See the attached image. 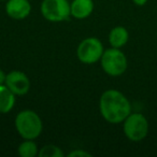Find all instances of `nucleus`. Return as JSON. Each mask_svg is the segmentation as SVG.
<instances>
[{
	"mask_svg": "<svg viewBox=\"0 0 157 157\" xmlns=\"http://www.w3.org/2000/svg\"><path fill=\"white\" fill-rule=\"evenodd\" d=\"M5 85L15 96H24L30 90L29 78L20 70H12L7 74Z\"/></svg>",
	"mask_w": 157,
	"mask_h": 157,
	"instance_id": "0eeeda50",
	"label": "nucleus"
},
{
	"mask_svg": "<svg viewBox=\"0 0 157 157\" xmlns=\"http://www.w3.org/2000/svg\"><path fill=\"white\" fill-rule=\"evenodd\" d=\"M16 96L3 84L0 85V114H7L14 108Z\"/></svg>",
	"mask_w": 157,
	"mask_h": 157,
	"instance_id": "9b49d317",
	"label": "nucleus"
},
{
	"mask_svg": "<svg viewBox=\"0 0 157 157\" xmlns=\"http://www.w3.org/2000/svg\"><path fill=\"white\" fill-rule=\"evenodd\" d=\"M99 112L110 124H121L131 113L130 101L120 90H107L99 99Z\"/></svg>",
	"mask_w": 157,
	"mask_h": 157,
	"instance_id": "f257e3e1",
	"label": "nucleus"
},
{
	"mask_svg": "<svg viewBox=\"0 0 157 157\" xmlns=\"http://www.w3.org/2000/svg\"><path fill=\"white\" fill-rule=\"evenodd\" d=\"M132 2L135 3L136 6H138V7H143V6L146 5L147 0H132Z\"/></svg>",
	"mask_w": 157,
	"mask_h": 157,
	"instance_id": "2eb2a0df",
	"label": "nucleus"
},
{
	"mask_svg": "<svg viewBox=\"0 0 157 157\" xmlns=\"http://www.w3.org/2000/svg\"><path fill=\"white\" fill-rule=\"evenodd\" d=\"M65 153L63 152L59 146L54 145V144H48L44 145L42 148L39 150L38 157H63Z\"/></svg>",
	"mask_w": 157,
	"mask_h": 157,
	"instance_id": "ddd939ff",
	"label": "nucleus"
},
{
	"mask_svg": "<svg viewBox=\"0 0 157 157\" xmlns=\"http://www.w3.org/2000/svg\"><path fill=\"white\" fill-rule=\"evenodd\" d=\"M71 16L76 20H85L94 11L93 0H72L70 2Z\"/></svg>",
	"mask_w": 157,
	"mask_h": 157,
	"instance_id": "1a4fd4ad",
	"label": "nucleus"
},
{
	"mask_svg": "<svg viewBox=\"0 0 157 157\" xmlns=\"http://www.w3.org/2000/svg\"><path fill=\"white\" fill-rule=\"evenodd\" d=\"M105 52L102 42L95 37H88L82 40L76 48V56L82 63L93 65L100 61L101 56Z\"/></svg>",
	"mask_w": 157,
	"mask_h": 157,
	"instance_id": "423d86ee",
	"label": "nucleus"
},
{
	"mask_svg": "<svg viewBox=\"0 0 157 157\" xmlns=\"http://www.w3.org/2000/svg\"><path fill=\"white\" fill-rule=\"evenodd\" d=\"M100 65L105 73L110 76H120L126 72L128 60L121 48H110L105 50L100 59Z\"/></svg>",
	"mask_w": 157,
	"mask_h": 157,
	"instance_id": "7ed1b4c3",
	"label": "nucleus"
},
{
	"mask_svg": "<svg viewBox=\"0 0 157 157\" xmlns=\"http://www.w3.org/2000/svg\"><path fill=\"white\" fill-rule=\"evenodd\" d=\"M0 1H8V0H0Z\"/></svg>",
	"mask_w": 157,
	"mask_h": 157,
	"instance_id": "f3484780",
	"label": "nucleus"
},
{
	"mask_svg": "<svg viewBox=\"0 0 157 157\" xmlns=\"http://www.w3.org/2000/svg\"><path fill=\"white\" fill-rule=\"evenodd\" d=\"M40 10L42 16L51 23L65 22L71 16L68 0H43Z\"/></svg>",
	"mask_w": 157,
	"mask_h": 157,
	"instance_id": "39448f33",
	"label": "nucleus"
},
{
	"mask_svg": "<svg viewBox=\"0 0 157 157\" xmlns=\"http://www.w3.org/2000/svg\"><path fill=\"white\" fill-rule=\"evenodd\" d=\"M69 157H92L93 155L90 152L82 148H78V150H73L68 154Z\"/></svg>",
	"mask_w": 157,
	"mask_h": 157,
	"instance_id": "4468645a",
	"label": "nucleus"
},
{
	"mask_svg": "<svg viewBox=\"0 0 157 157\" xmlns=\"http://www.w3.org/2000/svg\"><path fill=\"white\" fill-rule=\"evenodd\" d=\"M39 150L40 148L33 140H24L18 145L17 153L21 157H36L39 154Z\"/></svg>",
	"mask_w": 157,
	"mask_h": 157,
	"instance_id": "f8f14e48",
	"label": "nucleus"
},
{
	"mask_svg": "<svg viewBox=\"0 0 157 157\" xmlns=\"http://www.w3.org/2000/svg\"><path fill=\"white\" fill-rule=\"evenodd\" d=\"M15 128L24 140H35L42 133L43 123L39 114L33 110H23L15 117Z\"/></svg>",
	"mask_w": 157,
	"mask_h": 157,
	"instance_id": "f03ea898",
	"label": "nucleus"
},
{
	"mask_svg": "<svg viewBox=\"0 0 157 157\" xmlns=\"http://www.w3.org/2000/svg\"><path fill=\"white\" fill-rule=\"evenodd\" d=\"M150 125L143 114L131 112L123 122V131L126 138L131 142H141L148 135Z\"/></svg>",
	"mask_w": 157,
	"mask_h": 157,
	"instance_id": "20e7f679",
	"label": "nucleus"
},
{
	"mask_svg": "<svg viewBox=\"0 0 157 157\" xmlns=\"http://www.w3.org/2000/svg\"><path fill=\"white\" fill-rule=\"evenodd\" d=\"M6 12L13 20H25L31 12V5L28 0H8L6 3Z\"/></svg>",
	"mask_w": 157,
	"mask_h": 157,
	"instance_id": "6e6552de",
	"label": "nucleus"
},
{
	"mask_svg": "<svg viewBox=\"0 0 157 157\" xmlns=\"http://www.w3.org/2000/svg\"><path fill=\"white\" fill-rule=\"evenodd\" d=\"M129 40V33L124 26H115L109 33V43L112 48H122Z\"/></svg>",
	"mask_w": 157,
	"mask_h": 157,
	"instance_id": "9d476101",
	"label": "nucleus"
},
{
	"mask_svg": "<svg viewBox=\"0 0 157 157\" xmlns=\"http://www.w3.org/2000/svg\"><path fill=\"white\" fill-rule=\"evenodd\" d=\"M6 76H7V74L3 72V70L0 69V85H3V84H5Z\"/></svg>",
	"mask_w": 157,
	"mask_h": 157,
	"instance_id": "dca6fc26",
	"label": "nucleus"
}]
</instances>
